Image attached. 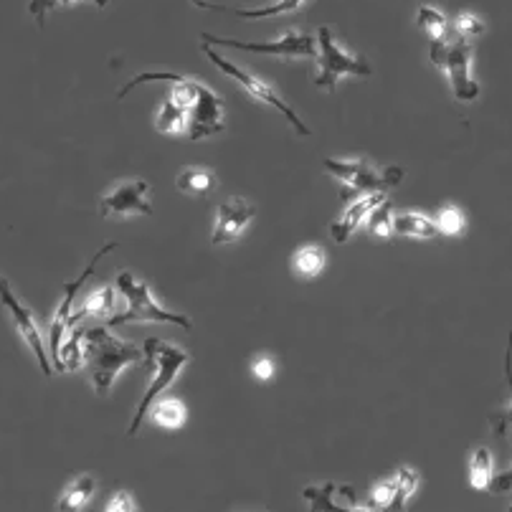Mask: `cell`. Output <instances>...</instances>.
Returning <instances> with one entry per match:
<instances>
[{"label": "cell", "mask_w": 512, "mask_h": 512, "mask_svg": "<svg viewBox=\"0 0 512 512\" xmlns=\"http://www.w3.org/2000/svg\"><path fill=\"white\" fill-rule=\"evenodd\" d=\"M87 363V350H84V330L82 327H71L69 335L61 345V368L64 371H79Z\"/></svg>", "instance_id": "obj_26"}, {"label": "cell", "mask_w": 512, "mask_h": 512, "mask_svg": "<svg viewBox=\"0 0 512 512\" xmlns=\"http://www.w3.org/2000/svg\"><path fill=\"white\" fill-rule=\"evenodd\" d=\"M322 165L343 186V191H340L343 201L371 196V193H388L401 186V180H404V170L401 168H378L368 158H327Z\"/></svg>", "instance_id": "obj_4"}, {"label": "cell", "mask_w": 512, "mask_h": 512, "mask_svg": "<svg viewBox=\"0 0 512 512\" xmlns=\"http://www.w3.org/2000/svg\"><path fill=\"white\" fill-rule=\"evenodd\" d=\"M115 249H117V244H104L102 249L94 254L92 262L87 264V269H84V272L79 274L74 282H69L64 287V297H61L59 307H56L54 322H51V333H49V358H51V365H54L56 373L64 371V368H61V345H64V338L69 335V330H71V315H74V297L79 295L82 284L87 282L89 277H92L94 269H97V264L102 262V256H107L109 251H115Z\"/></svg>", "instance_id": "obj_10"}, {"label": "cell", "mask_w": 512, "mask_h": 512, "mask_svg": "<svg viewBox=\"0 0 512 512\" xmlns=\"http://www.w3.org/2000/svg\"><path fill=\"white\" fill-rule=\"evenodd\" d=\"M84 350H87V363L92 368L94 391L99 396H107L112 391L125 368L145 363V350L112 335L109 327L84 330Z\"/></svg>", "instance_id": "obj_2"}, {"label": "cell", "mask_w": 512, "mask_h": 512, "mask_svg": "<svg viewBox=\"0 0 512 512\" xmlns=\"http://www.w3.org/2000/svg\"><path fill=\"white\" fill-rule=\"evenodd\" d=\"M335 492H338V485L335 482H325V485H310L302 490V497L310 505V512H376L373 507L358 505V497H355L353 487L345 495V502L335 500Z\"/></svg>", "instance_id": "obj_16"}, {"label": "cell", "mask_w": 512, "mask_h": 512, "mask_svg": "<svg viewBox=\"0 0 512 512\" xmlns=\"http://www.w3.org/2000/svg\"><path fill=\"white\" fill-rule=\"evenodd\" d=\"M117 289H120V295L127 300V310L122 312V315L109 317V325L112 327L132 325V322H135V325L155 322V325H180L183 330H193L191 317L165 310L145 279L135 277L132 272H122L120 277H117Z\"/></svg>", "instance_id": "obj_3"}, {"label": "cell", "mask_w": 512, "mask_h": 512, "mask_svg": "<svg viewBox=\"0 0 512 512\" xmlns=\"http://www.w3.org/2000/svg\"><path fill=\"white\" fill-rule=\"evenodd\" d=\"M254 216L256 208L246 198L236 196L231 201L221 203L216 211V226H213V246H226L241 239V234L249 229Z\"/></svg>", "instance_id": "obj_14"}, {"label": "cell", "mask_w": 512, "mask_h": 512, "mask_svg": "<svg viewBox=\"0 0 512 512\" xmlns=\"http://www.w3.org/2000/svg\"><path fill=\"white\" fill-rule=\"evenodd\" d=\"M142 350H145V358H150V363H153V381H150L148 391L142 393L140 404H137L135 409V416H132L130 429H127V436H135L137 431H140L142 421L150 414V406L158 401V396L165 388L173 386L175 378L180 376V371L191 363V355H188L186 350L178 348V345L165 343V340L160 338L145 340V348Z\"/></svg>", "instance_id": "obj_5"}, {"label": "cell", "mask_w": 512, "mask_h": 512, "mask_svg": "<svg viewBox=\"0 0 512 512\" xmlns=\"http://www.w3.org/2000/svg\"><path fill=\"white\" fill-rule=\"evenodd\" d=\"M510 490H512V467L505 469V472L495 474L490 482V487H487V492H490V495H507Z\"/></svg>", "instance_id": "obj_35"}, {"label": "cell", "mask_w": 512, "mask_h": 512, "mask_svg": "<svg viewBox=\"0 0 512 512\" xmlns=\"http://www.w3.org/2000/svg\"><path fill=\"white\" fill-rule=\"evenodd\" d=\"M416 487H419V472L411 467H398L391 480H383L373 487L371 502L378 512H404Z\"/></svg>", "instance_id": "obj_13"}, {"label": "cell", "mask_w": 512, "mask_h": 512, "mask_svg": "<svg viewBox=\"0 0 512 512\" xmlns=\"http://www.w3.org/2000/svg\"><path fill=\"white\" fill-rule=\"evenodd\" d=\"M150 419H153V424L163 426V429L175 431V429H180V426L186 424L188 406L175 396L173 398H160V401H155V404L150 406Z\"/></svg>", "instance_id": "obj_22"}, {"label": "cell", "mask_w": 512, "mask_h": 512, "mask_svg": "<svg viewBox=\"0 0 512 512\" xmlns=\"http://www.w3.org/2000/svg\"><path fill=\"white\" fill-rule=\"evenodd\" d=\"M274 373H277V363H274L269 355H259V358L251 363V376H254L256 381H262V383L272 381Z\"/></svg>", "instance_id": "obj_34"}, {"label": "cell", "mask_w": 512, "mask_h": 512, "mask_svg": "<svg viewBox=\"0 0 512 512\" xmlns=\"http://www.w3.org/2000/svg\"><path fill=\"white\" fill-rule=\"evenodd\" d=\"M71 3H77V0H31V3H28V13H31L33 21L39 23V28H44L46 16H49L51 11H56V8H66L71 6ZM94 3H97V8L107 6V0H94Z\"/></svg>", "instance_id": "obj_31"}, {"label": "cell", "mask_w": 512, "mask_h": 512, "mask_svg": "<svg viewBox=\"0 0 512 512\" xmlns=\"http://www.w3.org/2000/svg\"><path fill=\"white\" fill-rule=\"evenodd\" d=\"M393 234L404 239H434L439 236L436 224L429 216L419 211H398L393 213Z\"/></svg>", "instance_id": "obj_20"}, {"label": "cell", "mask_w": 512, "mask_h": 512, "mask_svg": "<svg viewBox=\"0 0 512 512\" xmlns=\"http://www.w3.org/2000/svg\"><path fill=\"white\" fill-rule=\"evenodd\" d=\"M196 8L203 11H216V13H234L236 18H246V21H259V18H272L282 16V13H297V8H302L305 0H277L267 8H254V11H244V8H229L221 6V3H208V0H191Z\"/></svg>", "instance_id": "obj_18"}, {"label": "cell", "mask_w": 512, "mask_h": 512, "mask_svg": "<svg viewBox=\"0 0 512 512\" xmlns=\"http://www.w3.org/2000/svg\"><path fill=\"white\" fill-rule=\"evenodd\" d=\"M507 512H512V507H510V510H507Z\"/></svg>", "instance_id": "obj_36"}, {"label": "cell", "mask_w": 512, "mask_h": 512, "mask_svg": "<svg viewBox=\"0 0 512 512\" xmlns=\"http://www.w3.org/2000/svg\"><path fill=\"white\" fill-rule=\"evenodd\" d=\"M429 59L436 69H442L447 74L454 99H459V102H474V99L480 97V82L472 77V41H431Z\"/></svg>", "instance_id": "obj_6"}, {"label": "cell", "mask_w": 512, "mask_h": 512, "mask_svg": "<svg viewBox=\"0 0 512 512\" xmlns=\"http://www.w3.org/2000/svg\"><path fill=\"white\" fill-rule=\"evenodd\" d=\"M175 186H178L180 193H186V196H206V193H211L216 188V175L208 168L191 165V168L180 170Z\"/></svg>", "instance_id": "obj_23"}, {"label": "cell", "mask_w": 512, "mask_h": 512, "mask_svg": "<svg viewBox=\"0 0 512 512\" xmlns=\"http://www.w3.org/2000/svg\"><path fill=\"white\" fill-rule=\"evenodd\" d=\"M201 41L208 46H231V49L241 51H254V54H269L277 56V59H317V39L312 33L297 31V28H289L287 33H282L279 39L274 41H262V44H246V41L236 39H224V36H216V33H201Z\"/></svg>", "instance_id": "obj_9"}, {"label": "cell", "mask_w": 512, "mask_h": 512, "mask_svg": "<svg viewBox=\"0 0 512 512\" xmlns=\"http://www.w3.org/2000/svg\"><path fill=\"white\" fill-rule=\"evenodd\" d=\"M368 231L376 239H393V208H391V198L386 203L376 208V211L368 216Z\"/></svg>", "instance_id": "obj_29"}, {"label": "cell", "mask_w": 512, "mask_h": 512, "mask_svg": "<svg viewBox=\"0 0 512 512\" xmlns=\"http://www.w3.org/2000/svg\"><path fill=\"white\" fill-rule=\"evenodd\" d=\"M325 264H327V254L325 249L317 244L300 246V249L295 251V256H292V269L305 279H312L317 277V274H322Z\"/></svg>", "instance_id": "obj_25"}, {"label": "cell", "mask_w": 512, "mask_h": 512, "mask_svg": "<svg viewBox=\"0 0 512 512\" xmlns=\"http://www.w3.org/2000/svg\"><path fill=\"white\" fill-rule=\"evenodd\" d=\"M419 26L431 36V41L447 39V16L442 11H436L434 6L419 8Z\"/></svg>", "instance_id": "obj_28"}, {"label": "cell", "mask_w": 512, "mask_h": 512, "mask_svg": "<svg viewBox=\"0 0 512 512\" xmlns=\"http://www.w3.org/2000/svg\"><path fill=\"white\" fill-rule=\"evenodd\" d=\"M0 302H3V307L8 310V315L13 317V325H16L18 335H21V338L26 340L28 348H31L33 358L39 360L41 373H44L46 378L54 376V365H51L49 353H46L44 338H41V330H39V325H36V320H33V312L28 310L21 300H18L16 292H13V287H11V282H8L3 274H0Z\"/></svg>", "instance_id": "obj_11"}, {"label": "cell", "mask_w": 512, "mask_h": 512, "mask_svg": "<svg viewBox=\"0 0 512 512\" xmlns=\"http://www.w3.org/2000/svg\"><path fill=\"white\" fill-rule=\"evenodd\" d=\"M201 51H203V54H206V59L211 61V64L216 66V69H221V74H226V77L234 79L236 84H241V87L246 89V94H249L251 99H256V102H262V104H267V107L277 109L279 115H284V120H287L289 125L295 127V130L300 132L302 137L310 135V127H307L305 122L300 120V115H297L295 109H292L287 102H284L282 94H279L277 89L272 87V84L264 82V79L259 77V74H251V71H246L244 66L234 64V61H229V59H226V56L218 54L216 46H208V44H203V41H201Z\"/></svg>", "instance_id": "obj_8"}, {"label": "cell", "mask_w": 512, "mask_h": 512, "mask_svg": "<svg viewBox=\"0 0 512 512\" xmlns=\"http://www.w3.org/2000/svg\"><path fill=\"white\" fill-rule=\"evenodd\" d=\"M454 28H457L459 39H464V41H469V39H474V36L485 33V23L474 16V13H459L457 21H454Z\"/></svg>", "instance_id": "obj_32"}, {"label": "cell", "mask_w": 512, "mask_h": 512, "mask_svg": "<svg viewBox=\"0 0 512 512\" xmlns=\"http://www.w3.org/2000/svg\"><path fill=\"white\" fill-rule=\"evenodd\" d=\"M436 231L444 236H459L464 229H467V216H464V211L459 206H454V203H444L442 208H439V213H436Z\"/></svg>", "instance_id": "obj_27"}, {"label": "cell", "mask_w": 512, "mask_h": 512, "mask_svg": "<svg viewBox=\"0 0 512 512\" xmlns=\"http://www.w3.org/2000/svg\"><path fill=\"white\" fill-rule=\"evenodd\" d=\"M148 82L173 84L170 99L191 115V127H188L191 140H206V137L221 135L226 130V104L221 94H216L211 87L196 82V79L180 77V74H140L120 89L117 99H125L132 89Z\"/></svg>", "instance_id": "obj_1"}, {"label": "cell", "mask_w": 512, "mask_h": 512, "mask_svg": "<svg viewBox=\"0 0 512 512\" xmlns=\"http://www.w3.org/2000/svg\"><path fill=\"white\" fill-rule=\"evenodd\" d=\"M188 127H191V115L170 97L165 99L158 109V117H155V130L160 135H188Z\"/></svg>", "instance_id": "obj_21"}, {"label": "cell", "mask_w": 512, "mask_h": 512, "mask_svg": "<svg viewBox=\"0 0 512 512\" xmlns=\"http://www.w3.org/2000/svg\"><path fill=\"white\" fill-rule=\"evenodd\" d=\"M505 376H507V386H510L512 393V330H510V338H507V353H505ZM512 426V404L502 411L500 416L492 419V434L497 436H505L507 429Z\"/></svg>", "instance_id": "obj_30"}, {"label": "cell", "mask_w": 512, "mask_h": 512, "mask_svg": "<svg viewBox=\"0 0 512 512\" xmlns=\"http://www.w3.org/2000/svg\"><path fill=\"white\" fill-rule=\"evenodd\" d=\"M388 201V193H371V196L355 198L348 208L343 211V216H338L330 226V236H333L335 244H345L360 226L368 221L373 211H376L381 203Z\"/></svg>", "instance_id": "obj_15"}, {"label": "cell", "mask_w": 512, "mask_h": 512, "mask_svg": "<svg viewBox=\"0 0 512 512\" xmlns=\"http://www.w3.org/2000/svg\"><path fill=\"white\" fill-rule=\"evenodd\" d=\"M317 74H315V87L335 92L338 82L343 77H360L371 79V64L360 54H350L343 46L335 41L333 31L327 26L317 28Z\"/></svg>", "instance_id": "obj_7"}, {"label": "cell", "mask_w": 512, "mask_h": 512, "mask_svg": "<svg viewBox=\"0 0 512 512\" xmlns=\"http://www.w3.org/2000/svg\"><path fill=\"white\" fill-rule=\"evenodd\" d=\"M117 307V295L112 284H104V287L89 292L84 305L79 307L74 315H71V327H77L79 322L87 320V317H112Z\"/></svg>", "instance_id": "obj_19"}, {"label": "cell", "mask_w": 512, "mask_h": 512, "mask_svg": "<svg viewBox=\"0 0 512 512\" xmlns=\"http://www.w3.org/2000/svg\"><path fill=\"white\" fill-rule=\"evenodd\" d=\"M97 495V477L89 472L77 474L69 485L64 487V492L59 495L56 502V510L59 512H84L92 502V497Z\"/></svg>", "instance_id": "obj_17"}, {"label": "cell", "mask_w": 512, "mask_h": 512, "mask_svg": "<svg viewBox=\"0 0 512 512\" xmlns=\"http://www.w3.org/2000/svg\"><path fill=\"white\" fill-rule=\"evenodd\" d=\"M104 512H137V502L127 490H117L115 495L109 497Z\"/></svg>", "instance_id": "obj_33"}, {"label": "cell", "mask_w": 512, "mask_h": 512, "mask_svg": "<svg viewBox=\"0 0 512 512\" xmlns=\"http://www.w3.org/2000/svg\"><path fill=\"white\" fill-rule=\"evenodd\" d=\"M492 477H495V457L487 447H477L469 457V485L474 490L487 492Z\"/></svg>", "instance_id": "obj_24"}, {"label": "cell", "mask_w": 512, "mask_h": 512, "mask_svg": "<svg viewBox=\"0 0 512 512\" xmlns=\"http://www.w3.org/2000/svg\"><path fill=\"white\" fill-rule=\"evenodd\" d=\"M99 213L102 218H125L132 213L153 216V203H150V183L148 180H125L109 193H104L99 201Z\"/></svg>", "instance_id": "obj_12"}]
</instances>
